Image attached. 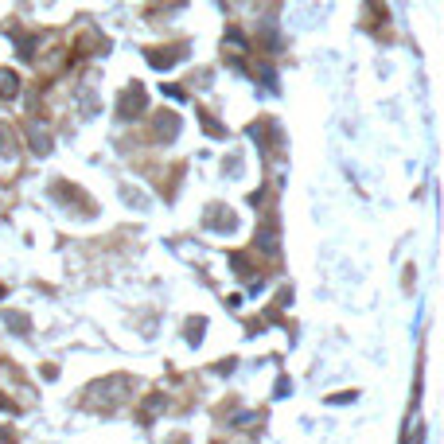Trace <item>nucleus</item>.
<instances>
[{"instance_id": "obj_1", "label": "nucleus", "mask_w": 444, "mask_h": 444, "mask_svg": "<svg viewBox=\"0 0 444 444\" xmlns=\"http://www.w3.org/2000/svg\"><path fill=\"white\" fill-rule=\"evenodd\" d=\"M141 109H144V90H141V86L125 90V97H121V117H137Z\"/></svg>"}, {"instance_id": "obj_2", "label": "nucleus", "mask_w": 444, "mask_h": 444, "mask_svg": "<svg viewBox=\"0 0 444 444\" xmlns=\"http://www.w3.org/2000/svg\"><path fill=\"white\" fill-rule=\"evenodd\" d=\"M20 94V78L12 71H0V97H16Z\"/></svg>"}, {"instance_id": "obj_3", "label": "nucleus", "mask_w": 444, "mask_h": 444, "mask_svg": "<svg viewBox=\"0 0 444 444\" xmlns=\"http://www.w3.org/2000/svg\"><path fill=\"white\" fill-rule=\"evenodd\" d=\"M156 132H160V137H168V141H172V137L180 132V121H176V117H160V121H156Z\"/></svg>"}, {"instance_id": "obj_4", "label": "nucleus", "mask_w": 444, "mask_h": 444, "mask_svg": "<svg viewBox=\"0 0 444 444\" xmlns=\"http://www.w3.org/2000/svg\"><path fill=\"white\" fill-rule=\"evenodd\" d=\"M0 152H4V156L16 152V137H12V129H4V125H0Z\"/></svg>"}, {"instance_id": "obj_5", "label": "nucleus", "mask_w": 444, "mask_h": 444, "mask_svg": "<svg viewBox=\"0 0 444 444\" xmlns=\"http://www.w3.org/2000/svg\"><path fill=\"white\" fill-rule=\"evenodd\" d=\"M4 324H12L16 331H27V316H16V312H12L8 320H4Z\"/></svg>"}, {"instance_id": "obj_6", "label": "nucleus", "mask_w": 444, "mask_h": 444, "mask_svg": "<svg viewBox=\"0 0 444 444\" xmlns=\"http://www.w3.org/2000/svg\"><path fill=\"white\" fill-rule=\"evenodd\" d=\"M0 409H8V397H0Z\"/></svg>"}]
</instances>
